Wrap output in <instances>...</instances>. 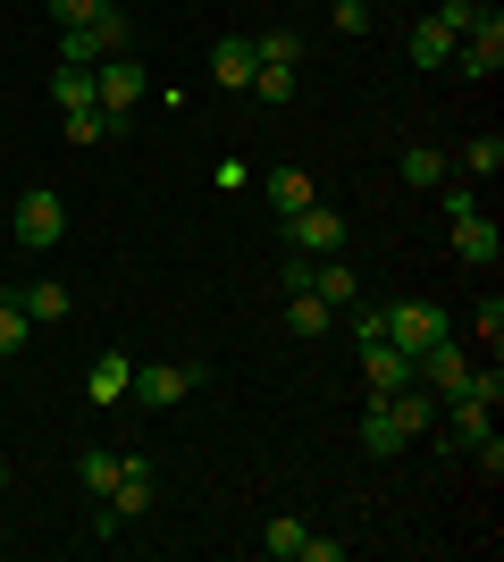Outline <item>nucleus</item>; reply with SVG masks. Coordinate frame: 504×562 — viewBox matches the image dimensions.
Here are the masks:
<instances>
[{
	"label": "nucleus",
	"instance_id": "obj_1",
	"mask_svg": "<svg viewBox=\"0 0 504 562\" xmlns=\"http://www.w3.org/2000/svg\"><path fill=\"white\" fill-rule=\"evenodd\" d=\"M455 76H471V85L504 76V9H496V0H480V18H471V34L455 43Z\"/></svg>",
	"mask_w": 504,
	"mask_h": 562
},
{
	"label": "nucleus",
	"instance_id": "obj_2",
	"mask_svg": "<svg viewBox=\"0 0 504 562\" xmlns=\"http://www.w3.org/2000/svg\"><path fill=\"white\" fill-rule=\"evenodd\" d=\"M437 336H455L446 303H387V345H395V352H412V361H421Z\"/></svg>",
	"mask_w": 504,
	"mask_h": 562
},
{
	"label": "nucleus",
	"instance_id": "obj_3",
	"mask_svg": "<svg viewBox=\"0 0 504 562\" xmlns=\"http://www.w3.org/2000/svg\"><path fill=\"white\" fill-rule=\"evenodd\" d=\"M287 252H294V260H328V252H345V211H328V202L294 211V218H287Z\"/></svg>",
	"mask_w": 504,
	"mask_h": 562
},
{
	"label": "nucleus",
	"instance_id": "obj_4",
	"mask_svg": "<svg viewBox=\"0 0 504 562\" xmlns=\"http://www.w3.org/2000/svg\"><path fill=\"white\" fill-rule=\"evenodd\" d=\"M59 235H68V202H59L51 186L18 193V244H25V252H51Z\"/></svg>",
	"mask_w": 504,
	"mask_h": 562
},
{
	"label": "nucleus",
	"instance_id": "obj_5",
	"mask_svg": "<svg viewBox=\"0 0 504 562\" xmlns=\"http://www.w3.org/2000/svg\"><path fill=\"white\" fill-rule=\"evenodd\" d=\"M193 386H202V370H193V361H135V386H126V395L152 403V412H168V403H186Z\"/></svg>",
	"mask_w": 504,
	"mask_h": 562
},
{
	"label": "nucleus",
	"instance_id": "obj_6",
	"mask_svg": "<svg viewBox=\"0 0 504 562\" xmlns=\"http://www.w3.org/2000/svg\"><path fill=\"white\" fill-rule=\"evenodd\" d=\"M144 85H152V76L119 50V59H101V68H93V110H110V117L126 126V117H135V101H144Z\"/></svg>",
	"mask_w": 504,
	"mask_h": 562
},
{
	"label": "nucleus",
	"instance_id": "obj_7",
	"mask_svg": "<svg viewBox=\"0 0 504 562\" xmlns=\"http://www.w3.org/2000/svg\"><path fill=\"white\" fill-rule=\"evenodd\" d=\"M303 285H312L328 311H354V303H361V269H345V252L312 260V269H303Z\"/></svg>",
	"mask_w": 504,
	"mask_h": 562
},
{
	"label": "nucleus",
	"instance_id": "obj_8",
	"mask_svg": "<svg viewBox=\"0 0 504 562\" xmlns=\"http://www.w3.org/2000/svg\"><path fill=\"white\" fill-rule=\"evenodd\" d=\"M455 260H462V269H496V260H504V235H496V218H488V211L455 218Z\"/></svg>",
	"mask_w": 504,
	"mask_h": 562
},
{
	"label": "nucleus",
	"instance_id": "obj_9",
	"mask_svg": "<svg viewBox=\"0 0 504 562\" xmlns=\"http://www.w3.org/2000/svg\"><path fill=\"white\" fill-rule=\"evenodd\" d=\"M488 428H496V403H480L471 386H462V395H446V446H462V453H471V446L488 437Z\"/></svg>",
	"mask_w": 504,
	"mask_h": 562
},
{
	"label": "nucleus",
	"instance_id": "obj_10",
	"mask_svg": "<svg viewBox=\"0 0 504 562\" xmlns=\"http://www.w3.org/2000/svg\"><path fill=\"white\" fill-rule=\"evenodd\" d=\"M361 352V378H370V395H395V386H412V352H395L387 336H370V345H354Z\"/></svg>",
	"mask_w": 504,
	"mask_h": 562
},
{
	"label": "nucleus",
	"instance_id": "obj_11",
	"mask_svg": "<svg viewBox=\"0 0 504 562\" xmlns=\"http://www.w3.org/2000/svg\"><path fill=\"white\" fill-rule=\"evenodd\" d=\"M412 437L404 428H395V412H387V395H370V412H361V453H370V462H395V453H404Z\"/></svg>",
	"mask_w": 504,
	"mask_h": 562
},
{
	"label": "nucleus",
	"instance_id": "obj_12",
	"mask_svg": "<svg viewBox=\"0 0 504 562\" xmlns=\"http://www.w3.org/2000/svg\"><path fill=\"white\" fill-rule=\"evenodd\" d=\"M253 68H261V59H253V43H244V34H219V50H211L219 93H244V85H253Z\"/></svg>",
	"mask_w": 504,
	"mask_h": 562
},
{
	"label": "nucleus",
	"instance_id": "obj_13",
	"mask_svg": "<svg viewBox=\"0 0 504 562\" xmlns=\"http://www.w3.org/2000/svg\"><path fill=\"white\" fill-rule=\"evenodd\" d=\"M101 504H110V513H119V520H144V513H152V470L135 462V453H126V470H119V487L101 495Z\"/></svg>",
	"mask_w": 504,
	"mask_h": 562
},
{
	"label": "nucleus",
	"instance_id": "obj_14",
	"mask_svg": "<svg viewBox=\"0 0 504 562\" xmlns=\"http://www.w3.org/2000/svg\"><path fill=\"white\" fill-rule=\"evenodd\" d=\"M126 386H135V361H126V352H101L93 370H85V403H126Z\"/></svg>",
	"mask_w": 504,
	"mask_h": 562
},
{
	"label": "nucleus",
	"instance_id": "obj_15",
	"mask_svg": "<svg viewBox=\"0 0 504 562\" xmlns=\"http://www.w3.org/2000/svg\"><path fill=\"white\" fill-rule=\"evenodd\" d=\"M261 193L278 202V218H294V211H312V202H320V186L303 177V168H269V177H261Z\"/></svg>",
	"mask_w": 504,
	"mask_h": 562
},
{
	"label": "nucleus",
	"instance_id": "obj_16",
	"mask_svg": "<svg viewBox=\"0 0 504 562\" xmlns=\"http://www.w3.org/2000/svg\"><path fill=\"white\" fill-rule=\"evenodd\" d=\"M18 311H25V319H34V328H59V319H68V285H59V278H34V285H25V294H18Z\"/></svg>",
	"mask_w": 504,
	"mask_h": 562
},
{
	"label": "nucleus",
	"instance_id": "obj_17",
	"mask_svg": "<svg viewBox=\"0 0 504 562\" xmlns=\"http://www.w3.org/2000/svg\"><path fill=\"white\" fill-rule=\"evenodd\" d=\"M85 34H93V59H119V50L135 43V18H126L119 0H101V9H93V25H85Z\"/></svg>",
	"mask_w": 504,
	"mask_h": 562
},
{
	"label": "nucleus",
	"instance_id": "obj_18",
	"mask_svg": "<svg viewBox=\"0 0 504 562\" xmlns=\"http://www.w3.org/2000/svg\"><path fill=\"white\" fill-rule=\"evenodd\" d=\"M395 168H404V186H412V193H437V186H446V177H455V160H446L437 143H412V151H404V160H395Z\"/></svg>",
	"mask_w": 504,
	"mask_h": 562
},
{
	"label": "nucleus",
	"instance_id": "obj_19",
	"mask_svg": "<svg viewBox=\"0 0 504 562\" xmlns=\"http://www.w3.org/2000/svg\"><path fill=\"white\" fill-rule=\"evenodd\" d=\"M244 43H253L261 68H303V34H294V25H261V34H244Z\"/></svg>",
	"mask_w": 504,
	"mask_h": 562
},
{
	"label": "nucleus",
	"instance_id": "obj_20",
	"mask_svg": "<svg viewBox=\"0 0 504 562\" xmlns=\"http://www.w3.org/2000/svg\"><path fill=\"white\" fill-rule=\"evenodd\" d=\"M455 43H462V34H455V25H437V18L412 25V59H421V68H455Z\"/></svg>",
	"mask_w": 504,
	"mask_h": 562
},
{
	"label": "nucleus",
	"instance_id": "obj_21",
	"mask_svg": "<svg viewBox=\"0 0 504 562\" xmlns=\"http://www.w3.org/2000/svg\"><path fill=\"white\" fill-rule=\"evenodd\" d=\"M119 470H126V453H101V446H85V462H76V479H85V495H93V504H101V495L119 487Z\"/></svg>",
	"mask_w": 504,
	"mask_h": 562
},
{
	"label": "nucleus",
	"instance_id": "obj_22",
	"mask_svg": "<svg viewBox=\"0 0 504 562\" xmlns=\"http://www.w3.org/2000/svg\"><path fill=\"white\" fill-rule=\"evenodd\" d=\"M287 328H294V336H328V328H336V311L320 303L312 285H303V294H287Z\"/></svg>",
	"mask_w": 504,
	"mask_h": 562
},
{
	"label": "nucleus",
	"instance_id": "obj_23",
	"mask_svg": "<svg viewBox=\"0 0 504 562\" xmlns=\"http://www.w3.org/2000/svg\"><path fill=\"white\" fill-rule=\"evenodd\" d=\"M51 101H59V117L93 110V68H51Z\"/></svg>",
	"mask_w": 504,
	"mask_h": 562
},
{
	"label": "nucleus",
	"instance_id": "obj_24",
	"mask_svg": "<svg viewBox=\"0 0 504 562\" xmlns=\"http://www.w3.org/2000/svg\"><path fill=\"white\" fill-rule=\"evenodd\" d=\"M119 135H126V126L110 110H68V143H76V151H85V143H119Z\"/></svg>",
	"mask_w": 504,
	"mask_h": 562
},
{
	"label": "nucleus",
	"instance_id": "obj_25",
	"mask_svg": "<svg viewBox=\"0 0 504 562\" xmlns=\"http://www.w3.org/2000/svg\"><path fill=\"white\" fill-rule=\"evenodd\" d=\"M496 168H504V135H471V143H462V177H471V186L496 177Z\"/></svg>",
	"mask_w": 504,
	"mask_h": 562
},
{
	"label": "nucleus",
	"instance_id": "obj_26",
	"mask_svg": "<svg viewBox=\"0 0 504 562\" xmlns=\"http://www.w3.org/2000/svg\"><path fill=\"white\" fill-rule=\"evenodd\" d=\"M244 93L261 101V110H287V101H294V68H253V85H244Z\"/></svg>",
	"mask_w": 504,
	"mask_h": 562
},
{
	"label": "nucleus",
	"instance_id": "obj_27",
	"mask_svg": "<svg viewBox=\"0 0 504 562\" xmlns=\"http://www.w3.org/2000/svg\"><path fill=\"white\" fill-rule=\"evenodd\" d=\"M437 211H446V227H455V218L488 211V202H480V186H471V177H446V186H437Z\"/></svg>",
	"mask_w": 504,
	"mask_h": 562
},
{
	"label": "nucleus",
	"instance_id": "obj_28",
	"mask_svg": "<svg viewBox=\"0 0 504 562\" xmlns=\"http://www.w3.org/2000/svg\"><path fill=\"white\" fill-rule=\"evenodd\" d=\"M25 345H34V319H25L18 294H9V303H0V361H18Z\"/></svg>",
	"mask_w": 504,
	"mask_h": 562
},
{
	"label": "nucleus",
	"instance_id": "obj_29",
	"mask_svg": "<svg viewBox=\"0 0 504 562\" xmlns=\"http://www.w3.org/2000/svg\"><path fill=\"white\" fill-rule=\"evenodd\" d=\"M303 538H312V529H303V520H287V513H278V520H269V529H261V554L294 562V554H303Z\"/></svg>",
	"mask_w": 504,
	"mask_h": 562
},
{
	"label": "nucleus",
	"instance_id": "obj_30",
	"mask_svg": "<svg viewBox=\"0 0 504 562\" xmlns=\"http://www.w3.org/2000/svg\"><path fill=\"white\" fill-rule=\"evenodd\" d=\"M59 68H101V59H93V34H85V25H59Z\"/></svg>",
	"mask_w": 504,
	"mask_h": 562
},
{
	"label": "nucleus",
	"instance_id": "obj_31",
	"mask_svg": "<svg viewBox=\"0 0 504 562\" xmlns=\"http://www.w3.org/2000/svg\"><path fill=\"white\" fill-rule=\"evenodd\" d=\"M429 18H437V25H455V34H471V18H480V0H437Z\"/></svg>",
	"mask_w": 504,
	"mask_h": 562
},
{
	"label": "nucleus",
	"instance_id": "obj_32",
	"mask_svg": "<svg viewBox=\"0 0 504 562\" xmlns=\"http://www.w3.org/2000/svg\"><path fill=\"white\" fill-rule=\"evenodd\" d=\"M328 18H336V34H370V0H336Z\"/></svg>",
	"mask_w": 504,
	"mask_h": 562
},
{
	"label": "nucleus",
	"instance_id": "obj_33",
	"mask_svg": "<svg viewBox=\"0 0 504 562\" xmlns=\"http://www.w3.org/2000/svg\"><path fill=\"white\" fill-rule=\"evenodd\" d=\"M480 336H488V361H496V345H504V303H496V294L480 303Z\"/></svg>",
	"mask_w": 504,
	"mask_h": 562
},
{
	"label": "nucleus",
	"instance_id": "obj_34",
	"mask_svg": "<svg viewBox=\"0 0 504 562\" xmlns=\"http://www.w3.org/2000/svg\"><path fill=\"white\" fill-rule=\"evenodd\" d=\"M101 0H51V25H93Z\"/></svg>",
	"mask_w": 504,
	"mask_h": 562
},
{
	"label": "nucleus",
	"instance_id": "obj_35",
	"mask_svg": "<svg viewBox=\"0 0 504 562\" xmlns=\"http://www.w3.org/2000/svg\"><path fill=\"white\" fill-rule=\"evenodd\" d=\"M471 453H480V470H488V479H504V437H496V428H488V437H480Z\"/></svg>",
	"mask_w": 504,
	"mask_h": 562
},
{
	"label": "nucleus",
	"instance_id": "obj_36",
	"mask_svg": "<svg viewBox=\"0 0 504 562\" xmlns=\"http://www.w3.org/2000/svg\"><path fill=\"white\" fill-rule=\"evenodd\" d=\"M294 562H345V538H303V554Z\"/></svg>",
	"mask_w": 504,
	"mask_h": 562
},
{
	"label": "nucleus",
	"instance_id": "obj_37",
	"mask_svg": "<svg viewBox=\"0 0 504 562\" xmlns=\"http://www.w3.org/2000/svg\"><path fill=\"white\" fill-rule=\"evenodd\" d=\"M0 487H9V462H0Z\"/></svg>",
	"mask_w": 504,
	"mask_h": 562
}]
</instances>
